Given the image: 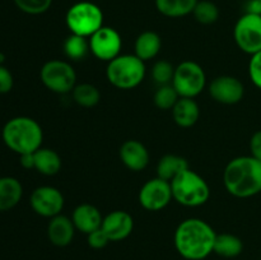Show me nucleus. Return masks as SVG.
Segmentation results:
<instances>
[{
	"instance_id": "nucleus-1",
	"label": "nucleus",
	"mask_w": 261,
	"mask_h": 260,
	"mask_svg": "<svg viewBox=\"0 0 261 260\" xmlns=\"http://www.w3.org/2000/svg\"><path fill=\"white\" fill-rule=\"evenodd\" d=\"M217 233L200 218H188L175 231L173 242L178 254L186 260H204L213 252Z\"/></svg>"
},
{
	"instance_id": "nucleus-2",
	"label": "nucleus",
	"mask_w": 261,
	"mask_h": 260,
	"mask_svg": "<svg viewBox=\"0 0 261 260\" xmlns=\"http://www.w3.org/2000/svg\"><path fill=\"white\" fill-rule=\"evenodd\" d=\"M226 190L236 198H251L261 193V161L241 155L228 162L223 172Z\"/></svg>"
},
{
	"instance_id": "nucleus-3",
	"label": "nucleus",
	"mask_w": 261,
	"mask_h": 260,
	"mask_svg": "<svg viewBox=\"0 0 261 260\" xmlns=\"http://www.w3.org/2000/svg\"><path fill=\"white\" fill-rule=\"evenodd\" d=\"M2 138L10 150L20 155L40 149L42 145L43 132L41 125L32 117L17 116L5 122Z\"/></svg>"
},
{
	"instance_id": "nucleus-4",
	"label": "nucleus",
	"mask_w": 261,
	"mask_h": 260,
	"mask_svg": "<svg viewBox=\"0 0 261 260\" xmlns=\"http://www.w3.org/2000/svg\"><path fill=\"white\" fill-rule=\"evenodd\" d=\"M172 198L185 206H200L208 201L211 189L208 183L195 171L185 170L171 181Z\"/></svg>"
},
{
	"instance_id": "nucleus-5",
	"label": "nucleus",
	"mask_w": 261,
	"mask_h": 260,
	"mask_svg": "<svg viewBox=\"0 0 261 260\" xmlns=\"http://www.w3.org/2000/svg\"><path fill=\"white\" fill-rule=\"evenodd\" d=\"M106 76L116 88L133 89L144 79V61L140 60L137 55H119L107 65Z\"/></svg>"
},
{
	"instance_id": "nucleus-6",
	"label": "nucleus",
	"mask_w": 261,
	"mask_h": 260,
	"mask_svg": "<svg viewBox=\"0 0 261 260\" xmlns=\"http://www.w3.org/2000/svg\"><path fill=\"white\" fill-rule=\"evenodd\" d=\"M65 22L73 35L89 38L103 27V13L101 8L91 2H79L69 8Z\"/></svg>"
},
{
	"instance_id": "nucleus-7",
	"label": "nucleus",
	"mask_w": 261,
	"mask_h": 260,
	"mask_svg": "<svg viewBox=\"0 0 261 260\" xmlns=\"http://www.w3.org/2000/svg\"><path fill=\"white\" fill-rule=\"evenodd\" d=\"M171 84L175 87L180 97L194 98L205 88V71L195 61H182L175 68V74Z\"/></svg>"
},
{
	"instance_id": "nucleus-8",
	"label": "nucleus",
	"mask_w": 261,
	"mask_h": 260,
	"mask_svg": "<svg viewBox=\"0 0 261 260\" xmlns=\"http://www.w3.org/2000/svg\"><path fill=\"white\" fill-rule=\"evenodd\" d=\"M40 78L46 88L59 94L69 93L76 86L75 70L64 60H50L43 64Z\"/></svg>"
},
{
	"instance_id": "nucleus-9",
	"label": "nucleus",
	"mask_w": 261,
	"mask_h": 260,
	"mask_svg": "<svg viewBox=\"0 0 261 260\" xmlns=\"http://www.w3.org/2000/svg\"><path fill=\"white\" fill-rule=\"evenodd\" d=\"M236 45L249 55L261 51V15L245 13L233 28Z\"/></svg>"
},
{
	"instance_id": "nucleus-10",
	"label": "nucleus",
	"mask_w": 261,
	"mask_h": 260,
	"mask_svg": "<svg viewBox=\"0 0 261 260\" xmlns=\"http://www.w3.org/2000/svg\"><path fill=\"white\" fill-rule=\"evenodd\" d=\"M172 199L171 183L158 176L148 180L139 191L140 205L150 212H157L166 208Z\"/></svg>"
},
{
	"instance_id": "nucleus-11",
	"label": "nucleus",
	"mask_w": 261,
	"mask_h": 260,
	"mask_svg": "<svg viewBox=\"0 0 261 260\" xmlns=\"http://www.w3.org/2000/svg\"><path fill=\"white\" fill-rule=\"evenodd\" d=\"M122 40L115 28L102 27L89 37V48L98 60L110 63L120 55Z\"/></svg>"
},
{
	"instance_id": "nucleus-12",
	"label": "nucleus",
	"mask_w": 261,
	"mask_h": 260,
	"mask_svg": "<svg viewBox=\"0 0 261 260\" xmlns=\"http://www.w3.org/2000/svg\"><path fill=\"white\" fill-rule=\"evenodd\" d=\"M64 196L59 189L54 186H40L32 191L30 198L31 208L36 214L46 218L61 214L64 208Z\"/></svg>"
},
{
	"instance_id": "nucleus-13",
	"label": "nucleus",
	"mask_w": 261,
	"mask_h": 260,
	"mask_svg": "<svg viewBox=\"0 0 261 260\" xmlns=\"http://www.w3.org/2000/svg\"><path fill=\"white\" fill-rule=\"evenodd\" d=\"M209 93L214 101L223 105H236L244 98L245 86L232 75L217 76L209 86Z\"/></svg>"
},
{
	"instance_id": "nucleus-14",
	"label": "nucleus",
	"mask_w": 261,
	"mask_h": 260,
	"mask_svg": "<svg viewBox=\"0 0 261 260\" xmlns=\"http://www.w3.org/2000/svg\"><path fill=\"white\" fill-rule=\"evenodd\" d=\"M101 227L109 236L110 241H122L132 235L134 219L127 212L115 211L103 217Z\"/></svg>"
},
{
	"instance_id": "nucleus-15",
	"label": "nucleus",
	"mask_w": 261,
	"mask_h": 260,
	"mask_svg": "<svg viewBox=\"0 0 261 260\" xmlns=\"http://www.w3.org/2000/svg\"><path fill=\"white\" fill-rule=\"evenodd\" d=\"M120 158L129 170L138 172L144 170L149 163V152L139 140L130 139L120 147Z\"/></svg>"
},
{
	"instance_id": "nucleus-16",
	"label": "nucleus",
	"mask_w": 261,
	"mask_h": 260,
	"mask_svg": "<svg viewBox=\"0 0 261 260\" xmlns=\"http://www.w3.org/2000/svg\"><path fill=\"white\" fill-rule=\"evenodd\" d=\"M75 226L69 217L59 214L50 218L47 226V236L51 244L58 247H65L71 244L75 233Z\"/></svg>"
},
{
	"instance_id": "nucleus-17",
	"label": "nucleus",
	"mask_w": 261,
	"mask_h": 260,
	"mask_svg": "<svg viewBox=\"0 0 261 260\" xmlns=\"http://www.w3.org/2000/svg\"><path fill=\"white\" fill-rule=\"evenodd\" d=\"M71 221H73L74 226L78 231L88 235L96 229L101 228L103 217H102L98 208H96L92 204H81L74 209Z\"/></svg>"
},
{
	"instance_id": "nucleus-18",
	"label": "nucleus",
	"mask_w": 261,
	"mask_h": 260,
	"mask_svg": "<svg viewBox=\"0 0 261 260\" xmlns=\"http://www.w3.org/2000/svg\"><path fill=\"white\" fill-rule=\"evenodd\" d=\"M23 195V186L12 176L0 177V212H7L18 205Z\"/></svg>"
},
{
	"instance_id": "nucleus-19",
	"label": "nucleus",
	"mask_w": 261,
	"mask_h": 260,
	"mask_svg": "<svg viewBox=\"0 0 261 260\" xmlns=\"http://www.w3.org/2000/svg\"><path fill=\"white\" fill-rule=\"evenodd\" d=\"M200 109L194 98L180 97L172 109V117L176 124L181 127H191L198 122Z\"/></svg>"
},
{
	"instance_id": "nucleus-20",
	"label": "nucleus",
	"mask_w": 261,
	"mask_h": 260,
	"mask_svg": "<svg viewBox=\"0 0 261 260\" xmlns=\"http://www.w3.org/2000/svg\"><path fill=\"white\" fill-rule=\"evenodd\" d=\"M135 54L140 60L148 61L154 59L162 47V40L160 35L153 31H145L140 33L135 40Z\"/></svg>"
},
{
	"instance_id": "nucleus-21",
	"label": "nucleus",
	"mask_w": 261,
	"mask_h": 260,
	"mask_svg": "<svg viewBox=\"0 0 261 260\" xmlns=\"http://www.w3.org/2000/svg\"><path fill=\"white\" fill-rule=\"evenodd\" d=\"M35 170L45 176H54L61 170V158L54 149L42 148L33 153Z\"/></svg>"
},
{
	"instance_id": "nucleus-22",
	"label": "nucleus",
	"mask_w": 261,
	"mask_h": 260,
	"mask_svg": "<svg viewBox=\"0 0 261 260\" xmlns=\"http://www.w3.org/2000/svg\"><path fill=\"white\" fill-rule=\"evenodd\" d=\"M189 163L184 157L177 154H165L157 163V176L166 181H172L181 172L188 170Z\"/></svg>"
},
{
	"instance_id": "nucleus-23",
	"label": "nucleus",
	"mask_w": 261,
	"mask_h": 260,
	"mask_svg": "<svg viewBox=\"0 0 261 260\" xmlns=\"http://www.w3.org/2000/svg\"><path fill=\"white\" fill-rule=\"evenodd\" d=\"M198 0H155V8L168 18H181L194 12Z\"/></svg>"
},
{
	"instance_id": "nucleus-24",
	"label": "nucleus",
	"mask_w": 261,
	"mask_h": 260,
	"mask_svg": "<svg viewBox=\"0 0 261 260\" xmlns=\"http://www.w3.org/2000/svg\"><path fill=\"white\" fill-rule=\"evenodd\" d=\"M244 250V242L239 236L232 233H221L217 235L216 242H214V250L217 255L227 259L239 256Z\"/></svg>"
},
{
	"instance_id": "nucleus-25",
	"label": "nucleus",
	"mask_w": 261,
	"mask_h": 260,
	"mask_svg": "<svg viewBox=\"0 0 261 260\" xmlns=\"http://www.w3.org/2000/svg\"><path fill=\"white\" fill-rule=\"evenodd\" d=\"M89 53L91 48H89V40H87V37L71 33L64 41V54L70 60H83Z\"/></svg>"
},
{
	"instance_id": "nucleus-26",
	"label": "nucleus",
	"mask_w": 261,
	"mask_h": 260,
	"mask_svg": "<svg viewBox=\"0 0 261 260\" xmlns=\"http://www.w3.org/2000/svg\"><path fill=\"white\" fill-rule=\"evenodd\" d=\"M71 96L75 103L82 107H93L101 99V93L98 88L91 83L76 84L71 91Z\"/></svg>"
},
{
	"instance_id": "nucleus-27",
	"label": "nucleus",
	"mask_w": 261,
	"mask_h": 260,
	"mask_svg": "<svg viewBox=\"0 0 261 260\" xmlns=\"http://www.w3.org/2000/svg\"><path fill=\"white\" fill-rule=\"evenodd\" d=\"M193 14L201 24H213L218 20L219 9L211 0H200V2L198 0Z\"/></svg>"
},
{
	"instance_id": "nucleus-28",
	"label": "nucleus",
	"mask_w": 261,
	"mask_h": 260,
	"mask_svg": "<svg viewBox=\"0 0 261 260\" xmlns=\"http://www.w3.org/2000/svg\"><path fill=\"white\" fill-rule=\"evenodd\" d=\"M178 99L180 94L172 84L160 86L154 93V105L161 110H172Z\"/></svg>"
},
{
	"instance_id": "nucleus-29",
	"label": "nucleus",
	"mask_w": 261,
	"mask_h": 260,
	"mask_svg": "<svg viewBox=\"0 0 261 260\" xmlns=\"http://www.w3.org/2000/svg\"><path fill=\"white\" fill-rule=\"evenodd\" d=\"M175 74V66L167 60H160L153 65L152 76L154 82L160 86L171 84Z\"/></svg>"
},
{
	"instance_id": "nucleus-30",
	"label": "nucleus",
	"mask_w": 261,
	"mask_h": 260,
	"mask_svg": "<svg viewBox=\"0 0 261 260\" xmlns=\"http://www.w3.org/2000/svg\"><path fill=\"white\" fill-rule=\"evenodd\" d=\"M14 4L23 13L38 15L50 9L53 0H14Z\"/></svg>"
},
{
	"instance_id": "nucleus-31",
	"label": "nucleus",
	"mask_w": 261,
	"mask_h": 260,
	"mask_svg": "<svg viewBox=\"0 0 261 260\" xmlns=\"http://www.w3.org/2000/svg\"><path fill=\"white\" fill-rule=\"evenodd\" d=\"M249 75L252 83L261 89V51L251 55L249 63Z\"/></svg>"
},
{
	"instance_id": "nucleus-32",
	"label": "nucleus",
	"mask_w": 261,
	"mask_h": 260,
	"mask_svg": "<svg viewBox=\"0 0 261 260\" xmlns=\"http://www.w3.org/2000/svg\"><path fill=\"white\" fill-rule=\"evenodd\" d=\"M87 242H88V245L92 249L99 250L107 246V244L110 242V239L106 235V232H105L101 227V228L96 229V231L87 235Z\"/></svg>"
},
{
	"instance_id": "nucleus-33",
	"label": "nucleus",
	"mask_w": 261,
	"mask_h": 260,
	"mask_svg": "<svg viewBox=\"0 0 261 260\" xmlns=\"http://www.w3.org/2000/svg\"><path fill=\"white\" fill-rule=\"evenodd\" d=\"M14 86V78L13 74L3 64H0V94L9 93Z\"/></svg>"
},
{
	"instance_id": "nucleus-34",
	"label": "nucleus",
	"mask_w": 261,
	"mask_h": 260,
	"mask_svg": "<svg viewBox=\"0 0 261 260\" xmlns=\"http://www.w3.org/2000/svg\"><path fill=\"white\" fill-rule=\"evenodd\" d=\"M250 152L252 157L261 161V130H257L250 140Z\"/></svg>"
},
{
	"instance_id": "nucleus-35",
	"label": "nucleus",
	"mask_w": 261,
	"mask_h": 260,
	"mask_svg": "<svg viewBox=\"0 0 261 260\" xmlns=\"http://www.w3.org/2000/svg\"><path fill=\"white\" fill-rule=\"evenodd\" d=\"M33 153L20 154V165H22L23 168H27V170H35V157H33Z\"/></svg>"
},
{
	"instance_id": "nucleus-36",
	"label": "nucleus",
	"mask_w": 261,
	"mask_h": 260,
	"mask_svg": "<svg viewBox=\"0 0 261 260\" xmlns=\"http://www.w3.org/2000/svg\"><path fill=\"white\" fill-rule=\"evenodd\" d=\"M252 13V14L261 15V0H251L247 5V12Z\"/></svg>"
}]
</instances>
